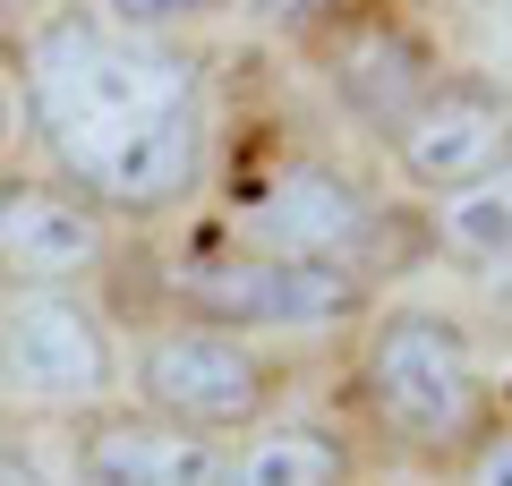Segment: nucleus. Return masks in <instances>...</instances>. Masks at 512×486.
<instances>
[{"label":"nucleus","mask_w":512,"mask_h":486,"mask_svg":"<svg viewBox=\"0 0 512 486\" xmlns=\"http://www.w3.org/2000/svg\"><path fill=\"white\" fill-rule=\"evenodd\" d=\"M18 111L52 171L111 222H163L214 180L205 60L171 35H128L103 9H52L26 35Z\"/></svg>","instance_id":"1"},{"label":"nucleus","mask_w":512,"mask_h":486,"mask_svg":"<svg viewBox=\"0 0 512 486\" xmlns=\"http://www.w3.org/2000/svg\"><path fill=\"white\" fill-rule=\"evenodd\" d=\"M350 418L402 469H461L495 427V376L478 367L470 324L427 299H393L359 324L350 350Z\"/></svg>","instance_id":"2"},{"label":"nucleus","mask_w":512,"mask_h":486,"mask_svg":"<svg viewBox=\"0 0 512 486\" xmlns=\"http://www.w3.org/2000/svg\"><path fill=\"white\" fill-rule=\"evenodd\" d=\"M171 316L222 324V333H333V324L376 316V282L350 265H291V256H256L239 239L205 231L197 248L171 265Z\"/></svg>","instance_id":"3"},{"label":"nucleus","mask_w":512,"mask_h":486,"mask_svg":"<svg viewBox=\"0 0 512 486\" xmlns=\"http://www.w3.org/2000/svg\"><path fill=\"white\" fill-rule=\"evenodd\" d=\"M376 188L350 180L333 154H308V145H282V154H256L248 171H231L222 188V239L256 256H291V265H367L376 248Z\"/></svg>","instance_id":"4"},{"label":"nucleus","mask_w":512,"mask_h":486,"mask_svg":"<svg viewBox=\"0 0 512 486\" xmlns=\"http://www.w3.org/2000/svg\"><path fill=\"white\" fill-rule=\"evenodd\" d=\"M128 393H137V410L171 418V427H188V435L239 444L248 427H265V418L282 410L291 367H282L274 350H256L248 333L171 316V324H154L146 342L128 350Z\"/></svg>","instance_id":"5"},{"label":"nucleus","mask_w":512,"mask_h":486,"mask_svg":"<svg viewBox=\"0 0 512 486\" xmlns=\"http://www.w3.org/2000/svg\"><path fill=\"white\" fill-rule=\"evenodd\" d=\"M0 384L52 410H103L120 384V333L77 290H0Z\"/></svg>","instance_id":"6"},{"label":"nucleus","mask_w":512,"mask_h":486,"mask_svg":"<svg viewBox=\"0 0 512 486\" xmlns=\"http://www.w3.org/2000/svg\"><path fill=\"white\" fill-rule=\"evenodd\" d=\"M384 162H393V180L410 197H436V205L504 180L512 171V86H495L478 69H444L427 86V103L384 137Z\"/></svg>","instance_id":"7"},{"label":"nucleus","mask_w":512,"mask_h":486,"mask_svg":"<svg viewBox=\"0 0 512 486\" xmlns=\"http://www.w3.org/2000/svg\"><path fill=\"white\" fill-rule=\"evenodd\" d=\"M308 52H316V69H325V86L342 94V111L359 128H376V137H393V128L427 103V86L444 77L436 43H427L402 9H376V0H350L342 18H325L308 35Z\"/></svg>","instance_id":"8"},{"label":"nucleus","mask_w":512,"mask_h":486,"mask_svg":"<svg viewBox=\"0 0 512 486\" xmlns=\"http://www.w3.org/2000/svg\"><path fill=\"white\" fill-rule=\"evenodd\" d=\"M120 256V222L60 171H0V290H77Z\"/></svg>","instance_id":"9"},{"label":"nucleus","mask_w":512,"mask_h":486,"mask_svg":"<svg viewBox=\"0 0 512 486\" xmlns=\"http://www.w3.org/2000/svg\"><path fill=\"white\" fill-rule=\"evenodd\" d=\"M231 444L188 435L154 410H86L69 435V478L77 486H222Z\"/></svg>","instance_id":"10"},{"label":"nucleus","mask_w":512,"mask_h":486,"mask_svg":"<svg viewBox=\"0 0 512 486\" xmlns=\"http://www.w3.org/2000/svg\"><path fill=\"white\" fill-rule=\"evenodd\" d=\"M222 486H359V444L333 418H265L231 444Z\"/></svg>","instance_id":"11"},{"label":"nucleus","mask_w":512,"mask_h":486,"mask_svg":"<svg viewBox=\"0 0 512 486\" xmlns=\"http://www.w3.org/2000/svg\"><path fill=\"white\" fill-rule=\"evenodd\" d=\"M436 248L461 256V265H478V273H504L512 265V171L487 180V188H470V197H444Z\"/></svg>","instance_id":"12"},{"label":"nucleus","mask_w":512,"mask_h":486,"mask_svg":"<svg viewBox=\"0 0 512 486\" xmlns=\"http://www.w3.org/2000/svg\"><path fill=\"white\" fill-rule=\"evenodd\" d=\"M111 26H128V35H180V26L214 18L222 0H94Z\"/></svg>","instance_id":"13"},{"label":"nucleus","mask_w":512,"mask_h":486,"mask_svg":"<svg viewBox=\"0 0 512 486\" xmlns=\"http://www.w3.org/2000/svg\"><path fill=\"white\" fill-rule=\"evenodd\" d=\"M239 9H248L256 26H274V35H299V43H308L325 18H342L350 0H239Z\"/></svg>","instance_id":"14"},{"label":"nucleus","mask_w":512,"mask_h":486,"mask_svg":"<svg viewBox=\"0 0 512 486\" xmlns=\"http://www.w3.org/2000/svg\"><path fill=\"white\" fill-rule=\"evenodd\" d=\"M453 478H461V486H512V427H504V418H495V427L461 452Z\"/></svg>","instance_id":"15"},{"label":"nucleus","mask_w":512,"mask_h":486,"mask_svg":"<svg viewBox=\"0 0 512 486\" xmlns=\"http://www.w3.org/2000/svg\"><path fill=\"white\" fill-rule=\"evenodd\" d=\"M0 486H52V469H43L35 452H9V461H0Z\"/></svg>","instance_id":"16"},{"label":"nucleus","mask_w":512,"mask_h":486,"mask_svg":"<svg viewBox=\"0 0 512 486\" xmlns=\"http://www.w3.org/2000/svg\"><path fill=\"white\" fill-rule=\"evenodd\" d=\"M9 137H18V86H9V69H0V162H9Z\"/></svg>","instance_id":"17"},{"label":"nucleus","mask_w":512,"mask_h":486,"mask_svg":"<svg viewBox=\"0 0 512 486\" xmlns=\"http://www.w3.org/2000/svg\"><path fill=\"white\" fill-rule=\"evenodd\" d=\"M9 452H26V444H18V410H9V393H0V461H9Z\"/></svg>","instance_id":"18"},{"label":"nucleus","mask_w":512,"mask_h":486,"mask_svg":"<svg viewBox=\"0 0 512 486\" xmlns=\"http://www.w3.org/2000/svg\"><path fill=\"white\" fill-rule=\"evenodd\" d=\"M495 418H504V427H512V376L495 384Z\"/></svg>","instance_id":"19"},{"label":"nucleus","mask_w":512,"mask_h":486,"mask_svg":"<svg viewBox=\"0 0 512 486\" xmlns=\"http://www.w3.org/2000/svg\"><path fill=\"white\" fill-rule=\"evenodd\" d=\"M26 9H43V18H52V9H69V0H26Z\"/></svg>","instance_id":"20"}]
</instances>
